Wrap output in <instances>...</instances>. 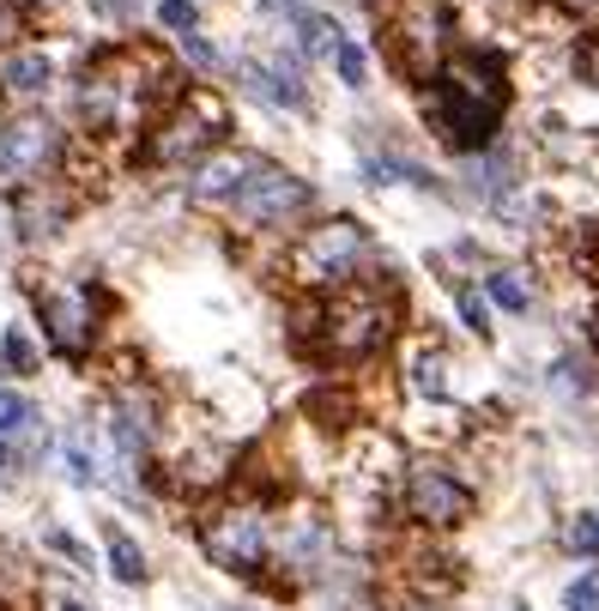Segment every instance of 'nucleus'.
<instances>
[{
    "mask_svg": "<svg viewBox=\"0 0 599 611\" xmlns=\"http://www.w3.org/2000/svg\"><path fill=\"white\" fill-rule=\"evenodd\" d=\"M333 61H339V73H345V85H364V49H357V43H339V55H333Z\"/></svg>",
    "mask_w": 599,
    "mask_h": 611,
    "instance_id": "b1692460",
    "label": "nucleus"
},
{
    "mask_svg": "<svg viewBox=\"0 0 599 611\" xmlns=\"http://www.w3.org/2000/svg\"><path fill=\"white\" fill-rule=\"evenodd\" d=\"M31 424H37V412H31L25 393L0 388V436H19V430H31Z\"/></svg>",
    "mask_w": 599,
    "mask_h": 611,
    "instance_id": "f3484780",
    "label": "nucleus"
},
{
    "mask_svg": "<svg viewBox=\"0 0 599 611\" xmlns=\"http://www.w3.org/2000/svg\"><path fill=\"white\" fill-rule=\"evenodd\" d=\"M297 327H309L303 339L321 364H369L400 327V297L394 285H339L327 303H309Z\"/></svg>",
    "mask_w": 599,
    "mask_h": 611,
    "instance_id": "f03ea898",
    "label": "nucleus"
},
{
    "mask_svg": "<svg viewBox=\"0 0 599 611\" xmlns=\"http://www.w3.org/2000/svg\"><path fill=\"white\" fill-rule=\"evenodd\" d=\"M569 551L575 557H599V515H582L569 527Z\"/></svg>",
    "mask_w": 599,
    "mask_h": 611,
    "instance_id": "412c9836",
    "label": "nucleus"
},
{
    "mask_svg": "<svg viewBox=\"0 0 599 611\" xmlns=\"http://www.w3.org/2000/svg\"><path fill=\"white\" fill-rule=\"evenodd\" d=\"M297 37H303V55H327V49H333V55H339V37H333V19H321V13H315V19H303V31H297Z\"/></svg>",
    "mask_w": 599,
    "mask_h": 611,
    "instance_id": "6ab92c4d",
    "label": "nucleus"
},
{
    "mask_svg": "<svg viewBox=\"0 0 599 611\" xmlns=\"http://www.w3.org/2000/svg\"><path fill=\"white\" fill-rule=\"evenodd\" d=\"M157 19H164L169 31L195 37V0H157Z\"/></svg>",
    "mask_w": 599,
    "mask_h": 611,
    "instance_id": "4be33fe9",
    "label": "nucleus"
},
{
    "mask_svg": "<svg viewBox=\"0 0 599 611\" xmlns=\"http://www.w3.org/2000/svg\"><path fill=\"white\" fill-rule=\"evenodd\" d=\"M188 55H195V61H200V67H212V61H219V49H212V43H207V37H188Z\"/></svg>",
    "mask_w": 599,
    "mask_h": 611,
    "instance_id": "a878e982",
    "label": "nucleus"
},
{
    "mask_svg": "<svg viewBox=\"0 0 599 611\" xmlns=\"http://www.w3.org/2000/svg\"><path fill=\"white\" fill-rule=\"evenodd\" d=\"M0 364H7V376H31V369H37V345L25 339V327H7V339H0Z\"/></svg>",
    "mask_w": 599,
    "mask_h": 611,
    "instance_id": "dca6fc26",
    "label": "nucleus"
},
{
    "mask_svg": "<svg viewBox=\"0 0 599 611\" xmlns=\"http://www.w3.org/2000/svg\"><path fill=\"white\" fill-rule=\"evenodd\" d=\"M43 327H49L55 352L79 357L92 345V297H85V291H49V297H43Z\"/></svg>",
    "mask_w": 599,
    "mask_h": 611,
    "instance_id": "9d476101",
    "label": "nucleus"
},
{
    "mask_svg": "<svg viewBox=\"0 0 599 611\" xmlns=\"http://www.w3.org/2000/svg\"><path fill=\"white\" fill-rule=\"evenodd\" d=\"M7 37H13V19H7V13H0V43H7Z\"/></svg>",
    "mask_w": 599,
    "mask_h": 611,
    "instance_id": "c85d7f7f",
    "label": "nucleus"
},
{
    "mask_svg": "<svg viewBox=\"0 0 599 611\" xmlns=\"http://www.w3.org/2000/svg\"><path fill=\"white\" fill-rule=\"evenodd\" d=\"M248 79H255V92H267L273 104L303 109V73L291 61H279V67H248Z\"/></svg>",
    "mask_w": 599,
    "mask_h": 611,
    "instance_id": "ddd939ff",
    "label": "nucleus"
},
{
    "mask_svg": "<svg viewBox=\"0 0 599 611\" xmlns=\"http://www.w3.org/2000/svg\"><path fill=\"white\" fill-rule=\"evenodd\" d=\"M491 303H496V309H508V315H521L527 309V285L515 273H491Z\"/></svg>",
    "mask_w": 599,
    "mask_h": 611,
    "instance_id": "aec40b11",
    "label": "nucleus"
},
{
    "mask_svg": "<svg viewBox=\"0 0 599 611\" xmlns=\"http://www.w3.org/2000/svg\"><path fill=\"white\" fill-rule=\"evenodd\" d=\"M508 109V85H503V61L491 49H455L436 79V92L424 97L436 140L455 152H491L496 121Z\"/></svg>",
    "mask_w": 599,
    "mask_h": 611,
    "instance_id": "f257e3e1",
    "label": "nucleus"
},
{
    "mask_svg": "<svg viewBox=\"0 0 599 611\" xmlns=\"http://www.w3.org/2000/svg\"><path fill=\"white\" fill-rule=\"evenodd\" d=\"M104 551H109V569H116V581H128V587L145 581V551L133 545L121 527H109V533H104Z\"/></svg>",
    "mask_w": 599,
    "mask_h": 611,
    "instance_id": "2eb2a0df",
    "label": "nucleus"
},
{
    "mask_svg": "<svg viewBox=\"0 0 599 611\" xmlns=\"http://www.w3.org/2000/svg\"><path fill=\"white\" fill-rule=\"evenodd\" d=\"M369 19H376V37L388 67L406 85H436L448 67V0H369Z\"/></svg>",
    "mask_w": 599,
    "mask_h": 611,
    "instance_id": "7ed1b4c3",
    "label": "nucleus"
},
{
    "mask_svg": "<svg viewBox=\"0 0 599 611\" xmlns=\"http://www.w3.org/2000/svg\"><path fill=\"white\" fill-rule=\"evenodd\" d=\"M412 376H418V393H424V400H448V376H443V357L436 352H418Z\"/></svg>",
    "mask_w": 599,
    "mask_h": 611,
    "instance_id": "a211bd4d",
    "label": "nucleus"
},
{
    "mask_svg": "<svg viewBox=\"0 0 599 611\" xmlns=\"http://www.w3.org/2000/svg\"><path fill=\"white\" fill-rule=\"evenodd\" d=\"M364 248H369V231H364V224L333 219V224H321V231L303 236L297 273L309 279V285H339V279H352V267L364 260Z\"/></svg>",
    "mask_w": 599,
    "mask_h": 611,
    "instance_id": "423d86ee",
    "label": "nucleus"
},
{
    "mask_svg": "<svg viewBox=\"0 0 599 611\" xmlns=\"http://www.w3.org/2000/svg\"><path fill=\"white\" fill-rule=\"evenodd\" d=\"M55 128L49 121H37V116H25V121H13V128L0 133V176L7 183H31V176H43V164L55 157Z\"/></svg>",
    "mask_w": 599,
    "mask_h": 611,
    "instance_id": "1a4fd4ad",
    "label": "nucleus"
},
{
    "mask_svg": "<svg viewBox=\"0 0 599 611\" xmlns=\"http://www.w3.org/2000/svg\"><path fill=\"white\" fill-rule=\"evenodd\" d=\"M460 315H467V327H472V333H491V327H484V303L479 297H472V291H460Z\"/></svg>",
    "mask_w": 599,
    "mask_h": 611,
    "instance_id": "393cba45",
    "label": "nucleus"
},
{
    "mask_svg": "<svg viewBox=\"0 0 599 611\" xmlns=\"http://www.w3.org/2000/svg\"><path fill=\"white\" fill-rule=\"evenodd\" d=\"M200 545H207V557L219 563V569L231 575H261L267 557H273V520H267L261 503H224L219 515H207V527H200Z\"/></svg>",
    "mask_w": 599,
    "mask_h": 611,
    "instance_id": "20e7f679",
    "label": "nucleus"
},
{
    "mask_svg": "<svg viewBox=\"0 0 599 611\" xmlns=\"http://www.w3.org/2000/svg\"><path fill=\"white\" fill-rule=\"evenodd\" d=\"M236 207H243V219H255V224L303 219V212H309V183H297V176L279 169V164H255L243 195H236Z\"/></svg>",
    "mask_w": 599,
    "mask_h": 611,
    "instance_id": "6e6552de",
    "label": "nucleus"
},
{
    "mask_svg": "<svg viewBox=\"0 0 599 611\" xmlns=\"http://www.w3.org/2000/svg\"><path fill=\"white\" fill-rule=\"evenodd\" d=\"M594 345H599V321H594Z\"/></svg>",
    "mask_w": 599,
    "mask_h": 611,
    "instance_id": "7c9ffc66",
    "label": "nucleus"
},
{
    "mask_svg": "<svg viewBox=\"0 0 599 611\" xmlns=\"http://www.w3.org/2000/svg\"><path fill=\"white\" fill-rule=\"evenodd\" d=\"M248 169H255V157H243V152H219L207 169H200L195 195H200V200H236V195H243V183H248Z\"/></svg>",
    "mask_w": 599,
    "mask_h": 611,
    "instance_id": "9b49d317",
    "label": "nucleus"
},
{
    "mask_svg": "<svg viewBox=\"0 0 599 611\" xmlns=\"http://www.w3.org/2000/svg\"><path fill=\"white\" fill-rule=\"evenodd\" d=\"M0 85L13 97H37L43 85H49V55H37V49L7 55V61H0Z\"/></svg>",
    "mask_w": 599,
    "mask_h": 611,
    "instance_id": "f8f14e48",
    "label": "nucleus"
},
{
    "mask_svg": "<svg viewBox=\"0 0 599 611\" xmlns=\"http://www.w3.org/2000/svg\"><path fill=\"white\" fill-rule=\"evenodd\" d=\"M582 67H587V79H594V85H599V37L582 49Z\"/></svg>",
    "mask_w": 599,
    "mask_h": 611,
    "instance_id": "bb28decb",
    "label": "nucleus"
},
{
    "mask_svg": "<svg viewBox=\"0 0 599 611\" xmlns=\"http://www.w3.org/2000/svg\"><path fill=\"white\" fill-rule=\"evenodd\" d=\"M563 606L569 611H599V575H582V581L563 594Z\"/></svg>",
    "mask_w": 599,
    "mask_h": 611,
    "instance_id": "5701e85b",
    "label": "nucleus"
},
{
    "mask_svg": "<svg viewBox=\"0 0 599 611\" xmlns=\"http://www.w3.org/2000/svg\"><path fill=\"white\" fill-rule=\"evenodd\" d=\"M224 128H231V116H224L219 97H212V92H188L176 109L157 116L145 152H152L157 164H188V157H207L212 145L224 140Z\"/></svg>",
    "mask_w": 599,
    "mask_h": 611,
    "instance_id": "39448f33",
    "label": "nucleus"
},
{
    "mask_svg": "<svg viewBox=\"0 0 599 611\" xmlns=\"http://www.w3.org/2000/svg\"><path fill=\"white\" fill-rule=\"evenodd\" d=\"M0 467H19V448L7 443V436H0Z\"/></svg>",
    "mask_w": 599,
    "mask_h": 611,
    "instance_id": "cd10ccee",
    "label": "nucleus"
},
{
    "mask_svg": "<svg viewBox=\"0 0 599 611\" xmlns=\"http://www.w3.org/2000/svg\"><path fill=\"white\" fill-rule=\"evenodd\" d=\"M61 611H85V606H61Z\"/></svg>",
    "mask_w": 599,
    "mask_h": 611,
    "instance_id": "c756f323",
    "label": "nucleus"
},
{
    "mask_svg": "<svg viewBox=\"0 0 599 611\" xmlns=\"http://www.w3.org/2000/svg\"><path fill=\"white\" fill-rule=\"evenodd\" d=\"M400 503L418 527H436V533H443V527H460V520H467L472 496L448 467H412L406 484H400Z\"/></svg>",
    "mask_w": 599,
    "mask_h": 611,
    "instance_id": "0eeeda50",
    "label": "nucleus"
},
{
    "mask_svg": "<svg viewBox=\"0 0 599 611\" xmlns=\"http://www.w3.org/2000/svg\"><path fill=\"white\" fill-rule=\"evenodd\" d=\"M327 551V533H321V520H297L285 533V569H315Z\"/></svg>",
    "mask_w": 599,
    "mask_h": 611,
    "instance_id": "4468645a",
    "label": "nucleus"
}]
</instances>
